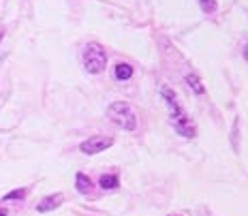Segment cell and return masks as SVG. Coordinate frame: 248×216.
Segmentation results:
<instances>
[{"label":"cell","instance_id":"1","mask_svg":"<svg viewBox=\"0 0 248 216\" xmlns=\"http://www.w3.org/2000/svg\"><path fill=\"white\" fill-rule=\"evenodd\" d=\"M107 118H109L116 126L124 128V131H135L137 128V116L126 101H113L111 105L107 107Z\"/></svg>","mask_w":248,"mask_h":216},{"label":"cell","instance_id":"2","mask_svg":"<svg viewBox=\"0 0 248 216\" xmlns=\"http://www.w3.org/2000/svg\"><path fill=\"white\" fill-rule=\"evenodd\" d=\"M107 66V54L99 43H88L84 49V69L92 75H99Z\"/></svg>","mask_w":248,"mask_h":216},{"label":"cell","instance_id":"3","mask_svg":"<svg viewBox=\"0 0 248 216\" xmlns=\"http://www.w3.org/2000/svg\"><path fill=\"white\" fill-rule=\"evenodd\" d=\"M113 146V139L107 135H94V137H88L86 141H81L79 150L84 154H99L103 150H107V148Z\"/></svg>","mask_w":248,"mask_h":216},{"label":"cell","instance_id":"4","mask_svg":"<svg viewBox=\"0 0 248 216\" xmlns=\"http://www.w3.org/2000/svg\"><path fill=\"white\" fill-rule=\"evenodd\" d=\"M171 124L175 128V133H180L182 137H188V139H193V137L197 135V128H195V124L188 120V116L178 118V120H171Z\"/></svg>","mask_w":248,"mask_h":216},{"label":"cell","instance_id":"5","mask_svg":"<svg viewBox=\"0 0 248 216\" xmlns=\"http://www.w3.org/2000/svg\"><path fill=\"white\" fill-rule=\"evenodd\" d=\"M62 199H64V197H62L60 193H56V195H47L45 199H41V203L37 205V210H39L41 214L51 212V210H56V208H58V205L62 203Z\"/></svg>","mask_w":248,"mask_h":216},{"label":"cell","instance_id":"6","mask_svg":"<svg viewBox=\"0 0 248 216\" xmlns=\"http://www.w3.org/2000/svg\"><path fill=\"white\" fill-rule=\"evenodd\" d=\"M186 84L190 86V90H193L195 94H205V86L201 84L199 75H195V73H188V75H186Z\"/></svg>","mask_w":248,"mask_h":216},{"label":"cell","instance_id":"7","mask_svg":"<svg viewBox=\"0 0 248 216\" xmlns=\"http://www.w3.org/2000/svg\"><path fill=\"white\" fill-rule=\"evenodd\" d=\"M131 77H133V66H131V64L120 62V64L116 66V79L126 81V79H131Z\"/></svg>","mask_w":248,"mask_h":216},{"label":"cell","instance_id":"8","mask_svg":"<svg viewBox=\"0 0 248 216\" xmlns=\"http://www.w3.org/2000/svg\"><path fill=\"white\" fill-rule=\"evenodd\" d=\"M90 188H92L90 178L84 176V173H77V191H79V193H88Z\"/></svg>","mask_w":248,"mask_h":216},{"label":"cell","instance_id":"9","mask_svg":"<svg viewBox=\"0 0 248 216\" xmlns=\"http://www.w3.org/2000/svg\"><path fill=\"white\" fill-rule=\"evenodd\" d=\"M118 184H120V180L116 176H103L101 178V186L107 188V191H109V188H118Z\"/></svg>","mask_w":248,"mask_h":216},{"label":"cell","instance_id":"10","mask_svg":"<svg viewBox=\"0 0 248 216\" xmlns=\"http://www.w3.org/2000/svg\"><path fill=\"white\" fill-rule=\"evenodd\" d=\"M199 7L205 13H214L216 11V0H199Z\"/></svg>","mask_w":248,"mask_h":216},{"label":"cell","instance_id":"11","mask_svg":"<svg viewBox=\"0 0 248 216\" xmlns=\"http://www.w3.org/2000/svg\"><path fill=\"white\" fill-rule=\"evenodd\" d=\"M26 195L24 188H19V191H13V193H9V195H4V199H22Z\"/></svg>","mask_w":248,"mask_h":216},{"label":"cell","instance_id":"12","mask_svg":"<svg viewBox=\"0 0 248 216\" xmlns=\"http://www.w3.org/2000/svg\"><path fill=\"white\" fill-rule=\"evenodd\" d=\"M244 58L248 60V43H246V47H244Z\"/></svg>","mask_w":248,"mask_h":216},{"label":"cell","instance_id":"13","mask_svg":"<svg viewBox=\"0 0 248 216\" xmlns=\"http://www.w3.org/2000/svg\"><path fill=\"white\" fill-rule=\"evenodd\" d=\"M0 216H7V210L4 208H0Z\"/></svg>","mask_w":248,"mask_h":216},{"label":"cell","instance_id":"14","mask_svg":"<svg viewBox=\"0 0 248 216\" xmlns=\"http://www.w3.org/2000/svg\"><path fill=\"white\" fill-rule=\"evenodd\" d=\"M4 37V28H0V39H2Z\"/></svg>","mask_w":248,"mask_h":216}]
</instances>
